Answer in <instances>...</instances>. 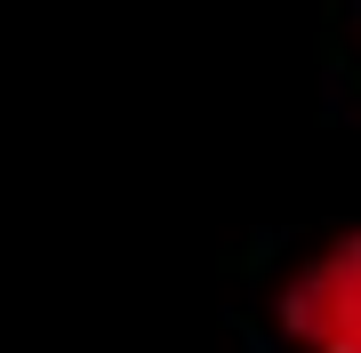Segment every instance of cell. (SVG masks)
<instances>
[{
	"label": "cell",
	"instance_id": "1",
	"mask_svg": "<svg viewBox=\"0 0 361 353\" xmlns=\"http://www.w3.org/2000/svg\"><path fill=\"white\" fill-rule=\"evenodd\" d=\"M273 321L297 353H361V233H337L281 281Z\"/></svg>",
	"mask_w": 361,
	"mask_h": 353
}]
</instances>
